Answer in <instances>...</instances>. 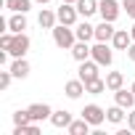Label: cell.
Instances as JSON below:
<instances>
[{
	"label": "cell",
	"instance_id": "obj_1",
	"mask_svg": "<svg viewBox=\"0 0 135 135\" xmlns=\"http://www.w3.org/2000/svg\"><path fill=\"white\" fill-rule=\"evenodd\" d=\"M50 32H53V42H56L61 50H72V45L77 42L74 29H72V27H66V24H56Z\"/></svg>",
	"mask_w": 135,
	"mask_h": 135
},
{
	"label": "cell",
	"instance_id": "obj_2",
	"mask_svg": "<svg viewBox=\"0 0 135 135\" xmlns=\"http://www.w3.org/2000/svg\"><path fill=\"white\" fill-rule=\"evenodd\" d=\"M29 45H32L29 35H27V32H19V35H13V42H11L8 53H11L13 58H24V56L29 53Z\"/></svg>",
	"mask_w": 135,
	"mask_h": 135
},
{
	"label": "cell",
	"instance_id": "obj_3",
	"mask_svg": "<svg viewBox=\"0 0 135 135\" xmlns=\"http://www.w3.org/2000/svg\"><path fill=\"white\" fill-rule=\"evenodd\" d=\"M56 13H58V24H66V27H74L77 24V16H80L77 6H72V3H61L56 8Z\"/></svg>",
	"mask_w": 135,
	"mask_h": 135
},
{
	"label": "cell",
	"instance_id": "obj_4",
	"mask_svg": "<svg viewBox=\"0 0 135 135\" xmlns=\"http://www.w3.org/2000/svg\"><path fill=\"white\" fill-rule=\"evenodd\" d=\"M119 11H122V6L117 3V0H98V13H101L103 21H117Z\"/></svg>",
	"mask_w": 135,
	"mask_h": 135
},
{
	"label": "cell",
	"instance_id": "obj_5",
	"mask_svg": "<svg viewBox=\"0 0 135 135\" xmlns=\"http://www.w3.org/2000/svg\"><path fill=\"white\" fill-rule=\"evenodd\" d=\"M93 61H98L101 66H111L114 50L109 48V42H98V40H95V45H93Z\"/></svg>",
	"mask_w": 135,
	"mask_h": 135
},
{
	"label": "cell",
	"instance_id": "obj_6",
	"mask_svg": "<svg viewBox=\"0 0 135 135\" xmlns=\"http://www.w3.org/2000/svg\"><path fill=\"white\" fill-rule=\"evenodd\" d=\"M80 114H82V117H85V119H88L93 127H98V124H103V122H106V111H103L98 103H88V106H85Z\"/></svg>",
	"mask_w": 135,
	"mask_h": 135
},
{
	"label": "cell",
	"instance_id": "obj_7",
	"mask_svg": "<svg viewBox=\"0 0 135 135\" xmlns=\"http://www.w3.org/2000/svg\"><path fill=\"white\" fill-rule=\"evenodd\" d=\"M98 61H93V58H88V61H80V80L82 82H90V80H95L98 77Z\"/></svg>",
	"mask_w": 135,
	"mask_h": 135
},
{
	"label": "cell",
	"instance_id": "obj_8",
	"mask_svg": "<svg viewBox=\"0 0 135 135\" xmlns=\"http://www.w3.org/2000/svg\"><path fill=\"white\" fill-rule=\"evenodd\" d=\"M27 111H29L32 122H45V119H50V114H53V109H50L48 103H32Z\"/></svg>",
	"mask_w": 135,
	"mask_h": 135
},
{
	"label": "cell",
	"instance_id": "obj_9",
	"mask_svg": "<svg viewBox=\"0 0 135 135\" xmlns=\"http://www.w3.org/2000/svg\"><path fill=\"white\" fill-rule=\"evenodd\" d=\"M114 103H119L122 109H135V93L132 90H124V88H119V90H114Z\"/></svg>",
	"mask_w": 135,
	"mask_h": 135
},
{
	"label": "cell",
	"instance_id": "obj_10",
	"mask_svg": "<svg viewBox=\"0 0 135 135\" xmlns=\"http://www.w3.org/2000/svg\"><path fill=\"white\" fill-rule=\"evenodd\" d=\"M130 45H132V35H130L127 29H117L114 37H111V48H117V50H127Z\"/></svg>",
	"mask_w": 135,
	"mask_h": 135
},
{
	"label": "cell",
	"instance_id": "obj_11",
	"mask_svg": "<svg viewBox=\"0 0 135 135\" xmlns=\"http://www.w3.org/2000/svg\"><path fill=\"white\" fill-rule=\"evenodd\" d=\"M114 21H101L98 27H95V40L98 42H111V37H114Z\"/></svg>",
	"mask_w": 135,
	"mask_h": 135
},
{
	"label": "cell",
	"instance_id": "obj_12",
	"mask_svg": "<svg viewBox=\"0 0 135 135\" xmlns=\"http://www.w3.org/2000/svg\"><path fill=\"white\" fill-rule=\"evenodd\" d=\"M72 58H74V61H88V58H93V48H90L88 42L77 40V42L72 45Z\"/></svg>",
	"mask_w": 135,
	"mask_h": 135
},
{
	"label": "cell",
	"instance_id": "obj_13",
	"mask_svg": "<svg viewBox=\"0 0 135 135\" xmlns=\"http://www.w3.org/2000/svg\"><path fill=\"white\" fill-rule=\"evenodd\" d=\"M64 93H66V98H72V101H77L82 93H85V82L77 77V80H69V82H66L64 85Z\"/></svg>",
	"mask_w": 135,
	"mask_h": 135
},
{
	"label": "cell",
	"instance_id": "obj_14",
	"mask_svg": "<svg viewBox=\"0 0 135 135\" xmlns=\"http://www.w3.org/2000/svg\"><path fill=\"white\" fill-rule=\"evenodd\" d=\"M37 21H40V27H42V29H53V27L58 24V13H56V11H50V8H42V11H40V16H37Z\"/></svg>",
	"mask_w": 135,
	"mask_h": 135
},
{
	"label": "cell",
	"instance_id": "obj_15",
	"mask_svg": "<svg viewBox=\"0 0 135 135\" xmlns=\"http://www.w3.org/2000/svg\"><path fill=\"white\" fill-rule=\"evenodd\" d=\"M74 35H77V40L90 42V40H95V27H90L88 21H80V24L74 27Z\"/></svg>",
	"mask_w": 135,
	"mask_h": 135
},
{
	"label": "cell",
	"instance_id": "obj_16",
	"mask_svg": "<svg viewBox=\"0 0 135 135\" xmlns=\"http://www.w3.org/2000/svg\"><path fill=\"white\" fill-rule=\"evenodd\" d=\"M77 11H80V16H85V19H90L93 13H98V0H77Z\"/></svg>",
	"mask_w": 135,
	"mask_h": 135
},
{
	"label": "cell",
	"instance_id": "obj_17",
	"mask_svg": "<svg viewBox=\"0 0 135 135\" xmlns=\"http://www.w3.org/2000/svg\"><path fill=\"white\" fill-rule=\"evenodd\" d=\"M11 72H13V77H16V80H24V77H29V61H27V58H13V64H11Z\"/></svg>",
	"mask_w": 135,
	"mask_h": 135
},
{
	"label": "cell",
	"instance_id": "obj_18",
	"mask_svg": "<svg viewBox=\"0 0 135 135\" xmlns=\"http://www.w3.org/2000/svg\"><path fill=\"white\" fill-rule=\"evenodd\" d=\"M72 122H74V119H72V114H69V111H64V109L50 114V124H53V127H58V130H61V127H69Z\"/></svg>",
	"mask_w": 135,
	"mask_h": 135
},
{
	"label": "cell",
	"instance_id": "obj_19",
	"mask_svg": "<svg viewBox=\"0 0 135 135\" xmlns=\"http://www.w3.org/2000/svg\"><path fill=\"white\" fill-rule=\"evenodd\" d=\"M90 127H93V124H90L85 117H80V119H74L66 130H69V135H88V132H90Z\"/></svg>",
	"mask_w": 135,
	"mask_h": 135
},
{
	"label": "cell",
	"instance_id": "obj_20",
	"mask_svg": "<svg viewBox=\"0 0 135 135\" xmlns=\"http://www.w3.org/2000/svg\"><path fill=\"white\" fill-rule=\"evenodd\" d=\"M6 27H8L13 35H19V32H24V29H27V16H24V13H13V16L6 21Z\"/></svg>",
	"mask_w": 135,
	"mask_h": 135
},
{
	"label": "cell",
	"instance_id": "obj_21",
	"mask_svg": "<svg viewBox=\"0 0 135 135\" xmlns=\"http://www.w3.org/2000/svg\"><path fill=\"white\" fill-rule=\"evenodd\" d=\"M124 111H127V109H122L119 103H114L111 109H106V119H109L111 124H122V122H124V117H127Z\"/></svg>",
	"mask_w": 135,
	"mask_h": 135
},
{
	"label": "cell",
	"instance_id": "obj_22",
	"mask_svg": "<svg viewBox=\"0 0 135 135\" xmlns=\"http://www.w3.org/2000/svg\"><path fill=\"white\" fill-rule=\"evenodd\" d=\"M106 90H109V88H106V80H101V77L85 82V93H90V95H101V93H106Z\"/></svg>",
	"mask_w": 135,
	"mask_h": 135
},
{
	"label": "cell",
	"instance_id": "obj_23",
	"mask_svg": "<svg viewBox=\"0 0 135 135\" xmlns=\"http://www.w3.org/2000/svg\"><path fill=\"white\" fill-rule=\"evenodd\" d=\"M106 88H109V90L124 88V74H122V72H109V74H106Z\"/></svg>",
	"mask_w": 135,
	"mask_h": 135
},
{
	"label": "cell",
	"instance_id": "obj_24",
	"mask_svg": "<svg viewBox=\"0 0 135 135\" xmlns=\"http://www.w3.org/2000/svg\"><path fill=\"white\" fill-rule=\"evenodd\" d=\"M6 8L13 13H27L32 8V0H6Z\"/></svg>",
	"mask_w": 135,
	"mask_h": 135
},
{
	"label": "cell",
	"instance_id": "obj_25",
	"mask_svg": "<svg viewBox=\"0 0 135 135\" xmlns=\"http://www.w3.org/2000/svg\"><path fill=\"white\" fill-rule=\"evenodd\" d=\"M40 132V122H29V124H16L13 135H37Z\"/></svg>",
	"mask_w": 135,
	"mask_h": 135
},
{
	"label": "cell",
	"instance_id": "obj_26",
	"mask_svg": "<svg viewBox=\"0 0 135 135\" xmlns=\"http://www.w3.org/2000/svg\"><path fill=\"white\" fill-rule=\"evenodd\" d=\"M29 122H32V117H29V111H27V109H24V111L19 109V111L13 114V124H29Z\"/></svg>",
	"mask_w": 135,
	"mask_h": 135
},
{
	"label": "cell",
	"instance_id": "obj_27",
	"mask_svg": "<svg viewBox=\"0 0 135 135\" xmlns=\"http://www.w3.org/2000/svg\"><path fill=\"white\" fill-rule=\"evenodd\" d=\"M11 80H13V72H11V69H8V72H0V90H8Z\"/></svg>",
	"mask_w": 135,
	"mask_h": 135
},
{
	"label": "cell",
	"instance_id": "obj_28",
	"mask_svg": "<svg viewBox=\"0 0 135 135\" xmlns=\"http://www.w3.org/2000/svg\"><path fill=\"white\" fill-rule=\"evenodd\" d=\"M122 11H124L130 19H135V0H122Z\"/></svg>",
	"mask_w": 135,
	"mask_h": 135
},
{
	"label": "cell",
	"instance_id": "obj_29",
	"mask_svg": "<svg viewBox=\"0 0 135 135\" xmlns=\"http://www.w3.org/2000/svg\"><path fill=\"white\" fill-rule=\"evenodd\" d=\"M11 42H13V32L8 29L3 37H0V48H6V50H8V48H11Z\"/></svg>",
	"mask_w": 135,
	"mask_h": 135
},
{
	"label": "cell",
	"instance_id": "obj_30",
	"mask_svg": "<svg viewBox=\"0 0 135 135\" xmlns=\"http://www.w3.org/2000/svg\"><path fill=\"white\" fill-rule=\"evenodd\" d=\"M127 127H130V132H135V109H130V114H127Z\"/></svg>",
	"mask_w": 135,
	"mask_h": 135
},
{
	"label": "cell",
	"instance_id": "obj_31",
	"mask_svg": "<svg viewBox=\"0 0 135 135\" xmlns=\"http://www.w3.org/2000/svg\"><path fill=\"white\" fill-rule=\"evenodd\" d=\"M124 53H127V58H130V61L135 64V40H132V45H130V48H127Z\"/></svg>",
	"mask_w": 135,
	"mask_h": 135
},
{
	"label": "cell",
	"instance_id": "obj_32",
	"mask_svg": "<svg viewBox=\"0 0 135 135\" xmlns=\"http://www.w3.org/2000/svg\"><path fill=\"white\" fill-rule=\"evenodd\" d=\"M130 35H132V40H135V24H132V27H130Z\"/></svg>",
	"mask_w": 135,
	"mask_h": 135
},
{
	"label": "cell",
	"instance_id": "obj_33",
	"mask_svg": "<svg viewBox=\"0 0 135 135\" xmlns=\"http://www.w3.org/2000/svg\"><path fill=\"white\" fill-rule=\"evenodd\" d=\"M35 3H40V6H45V3H50V0H35Z\"/></svg>",
	"mask_w": 135,
	"mask_h": 135
},
{
	"label": "cell",
	"instance_id": "obj_34",
	"mask_svg": "<svg viewBox=\"0 0 135 135\" xmlns=\"http://www.w3.org/2000/svg\"><path fill=\"white\" fill-rule=\"evenodd\" d=\"M130 90H132V93H135V82H132V85H130Z\"/></svg>",
	"mask_w": 135,
	"mask_h": 135
},
{
	"label": "cell",
	"instance_id": "obj_35",
	"mask_svg": "<svg viewBox=\"0 0 135 135\" xmlns=\"http://www.w3.org/2000/svg\"><path fill=\"white\" fill-rule=\"evenodd\" d=\"M64 3H77V0H64Z\"/></svg>",
	"mask_w": 135,
	"mask_h": 135
}]
</instances>
